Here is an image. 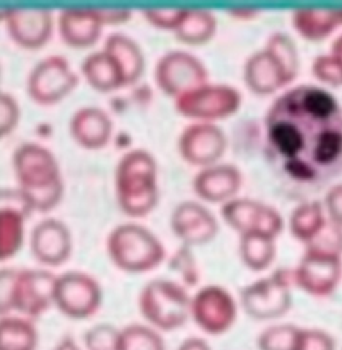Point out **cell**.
<instances>
[{
    "instance_id": "25",
    "label": "cell",
    "mask_w": 342,
    "mask_h": 350,
    "mask_svg": "<svg viewBox=\"0 0 342 350\" xmlns=\"http://www.w3.org/2000/svg\"><path fill=\"white\" fill-rule=\"evenodd\" d=\"M82 72L88 85L102 92L126 86L118 63L105 50L88 55L82 63Z\"/></svg>"
},
{
    "instance_id": "9",
    "label": "cell",
    "mask_w": 342,
    "mask_h": 350,
    "mask_svg": "<svg viewBox=\"0 0 342 350\" xmlns=\"http://www.w3.org/2000/svg\"><path fill=\"white\" fill-rule=\"evenodd\" d=\"M238 316V305L230 293L217 285L202 288L190 302V319L210 336L228 333Z\"/></svg>"
},
{
    "instance_id": "21",
    "label": "cell",
    "mask_w": 342,
    "mask_h": 350,
    "mask_svg": "<svg viewBox=\"0 0 342 350\" xmlns=\"http://www.w3.org/2000/svg\"><path fill=\"white\" fill-rule=\"evenodd\" d=\"M242 186L239 170L230 165L206 167L194 179V191L200 200L211 204L228 202Z\"/></svg>"
},
{
    "instance_id": "39",
    "label": "cell",
    "mask_w": 342,
    "mask_h": 350,
    "mask_svg": "<svg viewBox=\"0 0 342 350\" xmlns=\"http://www.w3.org/2000/svg\"><path fill=\"white\" fill-rule=\"evenodd\" d=\"M186 10H146L143 11L144 19L154 27L161 29H175L181 25Z\"/></svg>"
},
{
    "instance_id": "26",
    "label": "cell",
    "mask_w": 342,
    "mask_h": 350,
    "mask_svg": "<svg viewBox=\"0 0 342 350\" xmlns=\"http://www.w3.org/2000/svg\"><path fill=\"white\" fill-rule=\"evenodd\" d=\"M217 31V21L211 12L200 10H186V14L175 29V36L187 46H202L207 43Z\"/></svg>"
},
{
    "instance_id": "1",
    "label": "cell",
    "mask_w": 342,
    "mask_h": 350,
    "mask_svg": "<svg viewBox=\"0 0 342 350\" xmlns=\"http://www.w3.org/2000/svg\"><path fill=\"white\" fill-rule=\"evenodd\" d=\"M266 131L272 152L293 180L321 185L342 172V109L329 91L289 90L270 107Z\"/></svg>"
},
{
    "instance_id": "19",
    "label": "cell",
    "mask_w": 342,
    "mask_h": 350,
    "mask_svg": "<svg viewBox=\"0 0 342 350\" xmlns=\"http://www.w3.org/2000/svg\"><path fill=\"white\" fill-rule=\"evenodd\" d=\"M105 26L102 10H64L57 18V29L62 40L74 49H87L94 46Z\"/></svg>"
},
{
    "instance_id": "22",
    "label": "cell",
    "mask_w": 342,
    "mask_h": 350,
    "mask_svg": "<svg viewBox=\"0 0 342 350\" xmlns=\"http://www.w3.org/2000/svg\"><path fill=\"white\" fill-rule=\"evenodd\" d=\"M74 141L88 150L106 146L113 135V122L98 107H83L78 110L70 123Z\"/></svg>"
},
{
    "instance_id": "37",
    "label": "cell",
    "mask_w": 342,
    "mask_h": 350,
    "mask_svg": "<svg viewBox=\"0 0 342 350\" xmlns=\"http://www.w3.org/2000/svg\"><path fill=\"white\" fill-rule=\"evenodd\" d=\"M294 350H336V341L325 330L300 327Z\"/></svg>"
},
{
    "instance_id": "24",
    "label": "cell",
    "mask_w": 342,
    "mask_h": 350,
    "mask_svg": "<svg viewBox=\"0 0 342 350\" xmlns=\"http://www.w3.org/2000/svg\"><path fill=\"white\" fill-rule=\"evenodd\" d=\"M118 63L126 86L135 83L144 70V58L140 46L123 33H113L107 38L103 49Z\"/></svg>"
},
{
    "instance_id": "8",
    "label": "cell",
    "mask_w": 342,
    "mask_h": 350,
    "mask_svg": "<svg viewBox=\"0 0 342 350\" xmlns=\"http://www.w3.org/2000/svg\"><path fill=\"white\" fill-rule=\"evenodd\" d=\"M99 284L82 271H68L57 277L54 305L68 319L86 320L101 308Z\"/></svg>"
},
{
    "instance_id": "35",
    "label": "cell",
    "mask_w": 342,
    "mask_h": 350,
    "mask_svg": "<svg viewBox=\"0 0 342 350\" xmlns=\"http://www.w3.org/2000/svg\"><path fill=\"white\" fill-rule=\"evenodd\" d=\"M313 75L330 88L342 86V60L334 55H321L313 62Z\"/></svg>"
},
{
    "instance_id": "30",
    "label": "cell",
    "mask_w": 342,
    "mask_h": 350,
    "mask_svg": "<svg viewBox=\"0 0 342 350\" xmlns=\"http://www.w3.org/2000/svg\"><path fill=\"white\" fill-rule=\"evenodd\" d=\"M324 208L319 202L300 204L290 217V232L305 245L312 241L325 225Z\"/></svg>"
},
{
    "instance_id": "15",
    "label": "cell",
    "mask_w": 342,
    "mask_h": 350,
    "mask_svg": "<svg viewBox=\"0 0 342 350\" xmlns=\"http://www.w3.org/2000/svg\"><path fill=\"white\" fill-rule=\"evenodd\" d=\"M225 150L226 137L224 131L211 123H194L186 127L179 138V152L193 166H214Z\"/></svg>"
},
{
    "instance_id": "6",
    "label": "cell",
    "mask_w": 342,
    "mask_h": 350,
    "mask_svg": "<svg viewBox=\"0 0 342 350\" xmlns=\"http://www.w3.org/2000/svg\"><path fill=\"white\" fill-rule=\"evenodd\" d=\"M293 277L285 270L250 284L241 293V304L246 314L258 321L281 319L291 306Z\"/></svg>"
},
{
    "instance_id": "45",
    "label": "cell",
    "mask_w": 342,
    "mask_h": 350,
    "mask_svg": "<svg viewBox=\"0 0 342 350\" xmlns=\"http://www.w3.org/2000/svg\"><path fill=\"white\" fill-rule=\"evenodd\" d=\"M231 16L237 18V19H253L254 16H256V12L254 10H233L228 12Z\"/></svg>"
},
{
    "instance_id": "11",
    "label": "cell",
    "mask_w": 342,
    "mask_h": 350,
    "mask_svg": "<svg viewBox=\"0 0 342 350\" xmlns=\"http://www.w3.org/2000/svg\"><path fill=\"white\" fill-rule=\"evenodd\" d=\"M79 79L68 62L59 55L40 60L29 78L31 99L39 105H54L78 86Z\"/></svg>"
},
{
    "instance_id": "41",
    "label": "cell",
    "mask_w": 342,
    "mask_h": 350,
    "mask_svg": "<svg viewBox=\"0 0 342 350\" xmlns=\"http://www.w3.org/2000/svg\"><path fill=\"white\" fill-rule=\"evenodd\" d=\"M15 271L0 270V316L4 317L11 312V293Z\"/></svg>"
},
{
    "instance_id": "34",
    "label": "cell",
    "mask_w": 342,
    "mask_h": 350,
    "mask_svg": "<svg viewBox=\"0 0 342 350\" xmlns=\"http://www.w3.org/2000/svg\"><path fill=\"white\" fill-rule=\"evenodd\" d=\"M266 49L282 63L290 78L294 79L298 72V54L294 42L285 33H274Z\"/></svg>"
},
{
    "instance_id": "38",
    "label": "cell",
    "mask_w": 342,
    "mask_h": 350,
    "mask_svg": "<svg viewBox=\"0 0 342 350\" xmlns=\"http://www.w3.org/2000/svg\"><path fill=\"white\" fill-rule=\"evenodd\" d=\"M21 111L16 100L4 92H0V139L11 134L18 126Z\"/></svg>"
},
{
    "instance_id": "23",
    "label": "cell",
    "mask_w": 342,
    "mask_h": 350,
    "mask_svg": "<svg viewBox=\"0 0 342 350\" xmlns=\"http://www.w3.org/2000/svg\"><path fill=\"white\" fill-rule=\"evenodd\" d=\"M342 26V10H298L293 14V27L308 40L318 42Z\"/></svg>"
},
{
    "instance_id": "28",
    "label": "cell",
    "mask_w": 342,
    "mask_h": 350,
    "mask_svg": "<svg viewBox=\"0 0 342 350\" xmlns=\"http://www.w3.org/2000/svg\"><path fill=\"white\" fill-rule=\"evenodd\" d=\"M38 333L26 319L0 317V350H36Z\"/></svg>"
},
{
    "instance_id": "20",
    "label": "cell",
    "mask_w": 342,
    "mask_h": 350,
    "mask_svg": "<svg viewBox=\"0 0 342 350\" xmlns=\"http://www.w3.org/2000/svg\"><path fill=\"white\" fill-rule=\"evenodd\" d=\"M244 75L248 88L259 95L273 94L293 81L282 63L267 49L249 58Z\"/></svg>"
},
{
    "instance_id": "2",
    "label": "cell",
    "mask_w": 342,
    "mask_h": 350,
    "mask_svg": "<svg viewBox=\"0 0 342 350\" xmlns=\"http://www.w3.org/2000/svg\"><path fill=\"white\" fill-rule=\"evenodd\" d=\"M14 170L26 207L53 210L63 196V180L54 154L46 147L26 144L14 154Z\"/></svg>"
},
{
    "instance_id": "3",
    "label": "cell",
    "mask_w": 342,
    "mask_h": 350,
    "mask_svg": "<svg viewBox=\"0 0 342 350\" xmlns=\"http://www.w3.org/2000/svg\"><path fill=\"white\" fill-rule=\"evenodd\" d=\"M115 190L119 207L130 217H144L158 204L157 162L144 150L127 152L115 172Z\"/></svg>"
},
{
    "instance_id": "17",
    "label": "cell",
    "mask_w": 342,
    "mask_h": 350,
    "mask_svg": "<svg viewBox=\"0 0 342 350\" xmlns=\"http://www.w3.org/2000/svg\"><path fill=\"white\" fill-rule=\"evenodd\" d=\"M171 228L187 247L205 245L218 233V222L213 213L193 201L176 206L171 215Z\"/></svg>"
},
{
    "instance_id": "5",
    "label": "cell",
    "mask_w": 342,
    "mask_h": 350,
    "mask_svg": "<svg viewBox=\"0 0 342 350\" xmlns=\"http://www.w3.org/2000/svg\"><path fill=\"white\" fill-rule=\"evenodd\" d=\"M190 302L185 286L169 280H154L140 294L141 314L158 332L181 329L190 319Z\"/></svg>"
},
{
    "instance_id": "14",
    "label": "cell",
    "mask_w": 342,
    "mask_h": 350,
    "mask_svg": "<svg viewBox=\"0 0 342 350\" xmlns=\"http://www.w3.org/2000/svg\"><path fill=\"white\" fill-rule=\"evenodd\" d=\"M291 277L301 291L313 297H328L341 281V258L306 252Z\"/></svg>"
},
{
    "instance_id": "46",
    "label": "cell",
    "mask_w": 342,
    "mask_h": 350,
    "mask_svg": "<svg viewBox=\"0 0 342 350\" xmlns=\"http://www.w3.org/2000/svg\"><path fill=\"white\" fill-rule=\"evenodd\" d=\"M54 350H81V348L71 338H64L57 344Z\"/></svg>"
},
{
    "instance_id": "29",
    "label": "cell",
    "mask_w": 342,
    "mask_h": 350,
    "mask_svg": "<svg viewBox=\"0 0 342 350\" xmlns=\"http://www.w3.org/2000/svg\"><path fill=\"white\" fill-rule=\"evenodd\" d=\"M241 260L250 270L263 271L270 267L276 258L274 238L262 234L241 235Z\"/></svg>"
},
{
    "instance_id": "13",
    "label": "cell",
    "mask_w": 342,
    "mask_h": 350,
    "mask_svg": "<svg viewBox=\"0 0 342 350\" xmlns=\"http://www.w3.org/2000/svg\"><path fill=\"white\" fill-rule=\"evenodd\" d=\"M222 217L241 235L262 234L276 239L284 229L282 217L276 208L248 198H234L226 202Z\"/></svg>"
},
{
    "instance_id": "43",
    "label": "cell",
    "mask_w": 342,
    "mask_h": 350,
    "mask_svg": "<svg viewBox=\"0 0 342 350\" xmlns=\"http://www.w3.org/2000/svg\"><path fill=\"white\" fill-rule=\"evenodd\" d=\"M102 11H103L105 25H109V26L123 25L131 18V12L127 10H102Z\"/></svg>"
},
{
    "instance_id": "18",
    "label": "cell",
    "mask_w": 342,
    "mask_h": 350,
    "mask_svg": "<svg viewBox=\"0 0 342 350\" xmlns=\"http://www.w3.org/2000/svg\"><path fill=\"white\" fill-rule=\"evenodd\" d=\"M73 250V239L67 226L57 219L39 222L31 233V253L38 262L46 266H60Z\"/></svg>"
},
{
    "instance_id": "12",
    "label": "cell",
    "mask_w": 342,
    "mask_h": 350,
    "mask_svg": "<svg viewBox=\"0 0 342 350\" xmlns=\"http://www.w3.org/2000/svg\"><path fill=\"white\" fill-rule=\"evenodd\" d=\"M207 71L200 59L185 51H171L159 59L155 81L166 95L179 98L206 85Z\"/></svg>"
},
{
    "instance_id": "16",
    "label": "cell",
    "mask_w": 342,
    "mask_h": 350,
    "mask_svg": "<svg viewBox=\"0 0 342 350\" xmlns=\"http://www.w3.org/2000/svg\"><path fill=\"white\" fill-rule=\"evenodd\" d=\"M1 19L12 40L27 50L43 47L54 29L53 12L47 10H10Z\"/></svg>"
},
{
    "instance_id": "31",
    "label": "cell",
    "mask_w": 342,
    "mask_h": 350,
    "mask_svg": "<svg viewBox=\"0 0 342 350\" xmlns=\"http://www.w3.org/2000/svg\"><path fill=\"white\" fill-rule=\"evenodd\" d=\"M115 350H166V345L158 330L134 323L119 330Z\"/></svg>"
},
{
    "instance_id": "27",
    "label": "cell",
    "mask_w": 342,
    "mask_h": 350,
    "mask_svg": "<svg viewBox=\"0 0 342 350\" xmlns=\"http://www.w3.org/2000/svg\"><path fill=\"white\" fill-rule=\"evenodd\" d=\"M25 238L23 213L14 207H0V262L12 258Z\"/></svg>"
},
{
    "instance_id": "32",
    "label": "cell",
    "mask_w": 342,
    "mask_h": 350,
    "mask_svg": "<svg viewBox=\"0 0 342 350\" xmlns=\"http://www.w3.org/2000/svg\"><path fill=\"white\" fill-rule=\"evenodd\" d=\"M300 327L291 323L266 327L256 340L258 350H294Z\"/></svg>"
},
{
    "instance_id": "7",
    "label": "cell",
    "mask_w": 342,
    "mask_h": 350,
    "mask_svg": "<svg viewBox=\"0 0 342 350\" xmlns=\"http://www.w3.org/2000/svg\"><path fill=\"white\" fill-rule=\"evenodd\" d=\"M241 94L225 85H203L175 100L176 111L198 123H210L235 114L241 106Z\"/></svg>"
},
{
    "instance_id": "42",
    "label": "cell",
    "mask_w": 342,
    "mask_h": 350,
    "mask_svg": "<svg viewBox=\"0 0 342 350\" xmlns=\"http://www.w3.org/2000/svg\"><path fill=\"white\" fill-rule=\"evenodd\" d=\"M325 204L330 221L342 228V183L330 189L326 196Z\"/></svg>"
},
{
    "instance_id": "33",
    "label": "cell",
    "mask_w": 342,
    "mask_h": 350,
    "mask_svg": "<svg viewBox=\"0 0 342 350\" xmlns=\"http://www.w3.org/2000/svg\"><path fill=\"white\" fill-rule=\"evenodd\" d=\"M306 252L341 258V226H339L337 224H334L332 221L325 222L322 229L315 234L313 239L306 243Z\"/></svg>"
},
{
    "instance_id": "36",
    "label": "cell",
    "mask_w": 342,
    "mask_h": 350,
    "mask_svg": "<svg viewBox=\"0 0 342 350\" xmlns=\"http://www.w3.org/2000/svg\"><path fill=\"white\" fill-rule=\"evenodd\" d=\"M119 330L113 325L101 323L91 327L85 334L87 350H115Z\"/></svg>"
},
{
    "instance_id": "10",
    "label": "cell",
    "mask_w": 342,
    "mask_h": 350,
    "mask_svg": "<svg viewBox=\"0 0 342 350\" xmlns=\"http://www.w3.org/2000/svg\"><path fill=\"white\" fill-rule=\"evenodd\" d=\"M57 275L49 270L26 269L15 271L11 309L27 317H39L54 305Z\"/></svg>"
},
{
    "instance_id": "44",
    "label": "cell",
    "mask_w": 342,
    "mask_h": 350,
    "mask_svg": "<svg viewBox=\"0 0 342 350\" xmlns=\"http://www.w3.org/2000/svg\"><path fill=\"white\" fill-rule=\"evenodd\" d=\"M178 350H211L210 345L207 344V341H205L203 338H198V337H192L185 340Z\"/></svg>"
},
{
    "instance_id": "40",
    "label": "cell",
    "mask_w": 342,
    "mask_h": 350,
    "mask_svg": "<svg viewBox=\"0 0 342 350\" xmlns=\"http://www.w3.org/2000/svg\"><path fill=\"white\" fill-rule=\"evenodd\" d=\"M172 262L175 265V270H178L182 274V277L187 285H194L197 282L198 274L196 270V262H194V258L187 246L182 247V250H179L176 253Z\"/></svg>"
},
{
    "instance_id": "4",
    "label": "cell",
    "mask_w": 342,
    "mask_h": 350,
    "mask_svg": "<svg viewBox=\"0 0 342 350\" xmlns=\"http://www.w3.org/2000/svg\"><path fill=\"white\" fill-rule=\"evenodd\" d=\"M107 252L118 269L133 274L157 269L166 256L161 241L135 224L116 226L107 238Z\"/></svg>"
}]
</instances>
